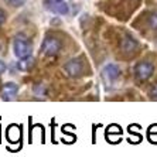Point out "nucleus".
I'll return each mask as SVG.
<instances>
[{"instance_id":"20e7f679","label":"nucleus","mask_w":157,"mask_h":157,"mask_svg":"<svg viewBox=\"0 0 157 157\" xmlns=\"http://www.w3.org/2000/svg\"><path fill=\"white\" fill-rule=\"evenodd\" d=\"M154 72V67L150 64V62H146V61H142L139 62L135 68V75L136 78L139 81H147L151 78Z\"/></svg>"},{"instance_id":"f257e3e1","label":"nucleus","mask_w":157,"mask_h":157,"mask_svg":"<svg viewBox=\"0 0 157 157\" xmlns=\"http://www.w3.org/2000/svg\"><path fill=\"white\" fill-rule=\"evenodd\" d=\"M31 44L27 40V37L24 36H17L14 37L13 40V51H14V55L18 59L27 58L31 55Z\"/></svg>"},{"instance_id":"1a4fd4ad","label":"nucleus","mask_w":157,"mask_h":157,"mask_svg":"<svg viewBox=\"0 0 157 157\" xmlns=\"http://www.w3.org/2000/svg\"><path fill=\"white\" fill-rule=\"evenodd\" d=\"M34 65V61L31 57H27V58H23L17 62V68L20 71H30L31 67Z\"/></svg>"},{"instance_id":"ddd939ff","label":"nucleus","mask_w":157,"mask_h":157,"mask_svg":"<svg viewBox=\"0 0 157 157\" xmlns=\"http://www.w3.org/2000/svg\"><path fill=\"white\" fill-rule=\"evenodd\" d=\"M4 20H6V13H4L2 9H0V26L4 23Z\"/></svg>"},{"instance_id":"6e6552de","label":"nucleus","mask_w":157,"mask_h":157,"mask_svg":"<svg viewBox=\"0 0 157 157\" xmlns=\"http://www.w3.org/2000/svg\"><path fill=\"white\" fill-rule=\"evenodd\" d=\"M136 47H137V43H136V40L133 38V37H130L129 34L123 36V38L121 40V48H122V51L132 52V51H135V50H136Z\"/></svg>"},{"instance_id":"7ed1b4c3","label":"nucleus","mask_w":157,"mask_h":157,"mask_svg":"<svg viewBox=\"0 0 157 157\" xmlns=\"http://www.w3.org/2000/svg\"><path fill=\"white\" fill-rule=\"evenodd\" d=\"M44 6L48 11H51L54 14L65 16L70 11V7L65 0H44Z\"/></svg>"},{"instance_id":"423d86ee","label":"nucleus","mask_w":157,"mask_h":157,"mask_svg":"<svg viewBox=\"0 0 157 157\" xmlns=\"http://www.w3.org/2000/svg\"><path fill=\"white\" fill-rule=\"evenodd\" d=\"M119 74H121L119 67L115 65V64H108L102 71V77L106 84H112V82H115V79L119 77Z\"/></svg>"},{"instance_id":"f03ea898","label":"nucleus","mask_w":157,"mask_h":157,"mask_svg":"<svg viewBox=\"0 0 157 157\" xmlns=\"http://www.w3.org/2000/svg\"><path fill=\"white\" fill-rule=\"evenodd\" d=\"M61 48H62L61 40L57 38L55 36H51V34L45 36L43 44H41V52H43L44 55H48V57L57 55L59 51H61Z\"/></svg>"},{"instance_id":"39448f33","label":"nucleus","mask_w":157,"mask_h":157,"mask_svg":"<svg viewBox=\"0 0 157 157\" xmlns=\"http://www.w3.org/2000/svg\"><path fill=\"white\" fill-rule=\"evenodd\" d=\"M64 71L67 72V75L71 78H77L79 77L81 74H82V71H84V64H82V61L78 58H72L71 61H68L64 65Z\"/></svg>"},{"instance_id":"4468645a","label":"nucleus","mask_w":157,"mask_h":157,"mask_svg":"<svg viewBox=\"0 0 157 157\" xmlns=\"http://www.w3.org/2000/svg\"><path fill=\"white\" fill-rule=\"evenodd\" d=\"M4 71H6V64H4V61H2V59H0V75H2V74H4Z\"/></svg>"},{"instance_id":"0eeeda50","label":"nucleus","mask_w":157,"mask_h":157,"mask_svg":"<svg viewBox=\"0 0 157 157\" xmlns=\"http://www.w3.org/2000/svg\"><path fill=\"white\" fill-rule=\"evenodd\" d=\"M18 92V85L14 82H6V84L2 86V99L3 101H10V99H14L16 95Z\"/></svg>"},{"instance_id":"9d476101","label":"nucleus","mask_w":157,"mask_h":157,"mask_svg":"<svg viewBox=\"0 0 157 157\" xmlns=\"http://www.w3.org/2000/svg\"><path fill=\"white\" fill-rule=\"evenodd\" d=\"M149 26L151 27L153 30H157V11L151 13L149 17Z\"/></svg>"},{"instance_id":"9b49d317","label":"nucleus","mask_w":157,"mask_h":157,"mask_svg":"<svg viewBox=\"0 0 157 157\" xmlns=\"http://www.w3.org/2000/svg\"><path fill=\"white\" fill-rule=\"evenodd\" d=\"M10 6H14V7H20V6H23L24 4V2L26 0H6Z\"/></svg>"},{"instance_id":"f8f14e48","label":"nucleus","mask_w":157,"mask_h":157,"mask_svg":"<svg viewBox=\"0 0 157 157\" xmlns=\"http://www.w3.org/2000/svg\"><path fill=\"white\" fill-rule=\"evenodd\" d=\"M150 98L153 99V101H157V84L154 85L153 88H151V89H150Z\"/></svg>"}]
</instances>
